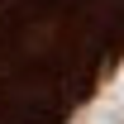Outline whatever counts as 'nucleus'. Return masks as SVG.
Instances as JSON below:
<instances>
[{"label": "nucleus", "mask_w": 124, "mask_h": 124, "mask_svg": "<svg viewBox=\"0 0 124 124\" xmlns=\"http://www.w3.org/2000/svg\"><path fill=\"white\" fill-rule=\"evenodd\" d=\"M124 57V0H0V124H62Z\"/></svg>", "instance_id": "obj_1"}]
</instances>
